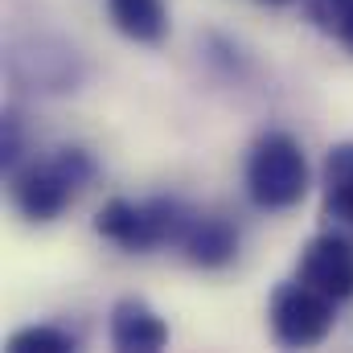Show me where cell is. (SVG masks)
<instances>
[{"instance_id":"6da1fadb","label":"cell","mask_w":353,"mask_h":353,"mask_svg":"<svg viewBox=\"0 0 353 353\" xmlns=\"http://www.w3.org/2000/svg\"><path fill=\"white\" fill-rule=\"evenodd\" d=\"M99 176V165L87 148H58L46 161H33L25 169H12V205L29 222H54L66 214V205Z\"/></svg>"},{"instance_id":"7a4b0ae2","label":"cell","mask_w":353,"mask_h":353,"mask_svg":"<svg viewBox=\"0 0 353 353\" xmlns=\"http://www.w3.org/2000/svg\"><path fill=\"white\" fill-rule=\"evenodd\" d=\"M193 218L197 214L176 197H148V201L111 197L94 214V230L128 255H148L157 247H181Z\"/></svg>"},{"instance_id":"3957f363","label":"cell","mask_w":353,"mask_h":353,"mask_svg":"<svg viewBox=\"0 0 353 353\" xmlns=\"http://www.w3.org/2000/svg\"><path fill=\"white\" fill-rule=\"evenodd\" d=\"M243 185L255 210H292L304 201L312 173H308V157L304 144L292 132H263L251 148H247V165H243Z\"/></svg>"},{"instance_id":"277c9868","label":"cell","mask_w":353,"mask_h":353,"mask_svg":"<svg viewBox=\"0 0 353 353\" xmlns=\"http://www.w3.org/2000/svg\"><path fill=\"white\" fill-rule=\"evenodd\" d=\"M267 321H271V337L283 350H312L333 333L337 300H329L325 292H316L304 279H288L271 292Z\"/></svg>"},{"instance_id":"5b68a950","label":"cell","mask_w":353,"mask_h":353,"mask_svg":"<svg viewBox=\"0 0 353 353\" xmlns=\"http://www.w3.org/2000/svg\"><path fill=\"white\" fill-rule=\"evenodd\" d=\"M8 74L29 90L62 94V90H79L83 62H79L74 46H66L58 37H25V41H12V50H8Z\"/></svg>"},{"instance_id":"8992f818","label":"cell","mask_w":353,"mask_h":353,"mask_svg":"<svg viewBox=\"0 0 353 353\" xmlns=\"http://www.w3.org/2000/svg\"><path fill=\"white\" fill-rule=\"evenodd\" d=\"M296 279L312 283L316 292H325L337 304L353 300V239L337 234V230L308 239V247L300 251V263H296Z\"/></svg>"},{"instance_id":"52a82bcc","label":"cell","mask_w":353,"mask_h":353,"mask_svg":"<svg viewBox=\"0 0 353 353\" xmlns=\"http://www.w3.org/2000/svg\"><path fill=\"white\" fill-rule=\"evenodd\" d=\"M107 333H111V345L119 353H157V350L169 345V325H165L161 312H157L148 300H140V296L115 300Z\"/></svg>"},{"instance_id":"ba28073f","label":"cell","mask_w":353,"mask_h":353,"mask_svg":"<svg viewBox=\"0 0 353 353\" xmlns=\"http://www.w3.org/2000/svg\"><path fill=\"white\" fill-rule=\"evenodd\" d=\"M181 251L201 271H222L239 255V226L230 218H222V214H197L193 226L181 239Z\"/></svg>"},{"instance_id":"9c48e42d","label":"cell","mask_w":353,"mask_h":353,"mask_svg":"<svg viewBox=\"0 0 353 353\" xmlns=\"http://www.w3.org/2000/svg\"><path fill=\"white\" fill-rule=\"evenodd\" d=\"M107 17L136 46H161L169 33L165 0H107Z\"/></svg>"},{"instance_id":"30bf717a","label":"cell","mask_w":353,"mask_h":353,"mask_svg":"<svg viewBox=\"0 0 353 353\" xmlns=\"http://www.w3.org/2000/svg\"><path fill=\"white\" fill-rule=\"evenodd\" d=\"M321 189H325V218L353 230V140L329 148L321 169Z\"/></svg>"},{"instance_id":"8fae6325","label":"cell","mask_w":353,"mask_h":353,"mask_svg":"<svg viewBox=\"0 0 353 353\" xmlns=\"http://www.w3.org/2000/svg\"><path fill=\"white\" fill-rule=\"evenodd\" d=\"M79 337L58 325H29L8 337V353H74Z\"/></svg>"},{"instance_id":"7c38bea8","label":"cell","mask_w":353,"mask_h":353,"mask_svg":"<svg viewBox=\"0 0 353 353\" xmlns=\"http://www.w3.org/2000/svg\"><path fill=\"white\" fill-rule=\"evenodd\" d=\"M304 8H308V21L321 33L337 37V29L345 25V17L353 12V0H304Z\"/></svg>"},{"instance_id":"4fadbf2b","label":"cell","mask_w":353,"mask_h":353,"mask_svg":"<svg viewBox=\"0 0 353 353\" xmlns=\"http://www.w3.org/2000/svg\"><path fill=\"white\" fill-rule=\"evenodd\" d=\"M0 161H4L8 173H12L17 161H21V119H17L12 111L4 115V152H0Z\"/></svg>"},{"instance_id":"5bb4252c","label":"cell","mask_w":353,"mask_h":353,"mask_svg":"<svg viewBox=\"0 0 353 353\" xmlns=\"http://www.w3.org/2000/svg\"><path fill=\"white\" fill-rule=\"evenodd\" d=\"M337 41H341V46H345V50H350V54H353V12H350V17H345V25L337 29Z\"/></svg>"},{"instance_id":"9a60e30c","label":"cell","mask_w":353,"mask_h":353,"mask_svg":"<svg viewBox=\"0 0 353 353\" xmlns=\"http://www.w3.org/2000/svg\"><path fill=\"white\" fill-rule=\"evenodd\" d=\"M263 4H292V0H263Z\"/></svg>"}]
</instances>
